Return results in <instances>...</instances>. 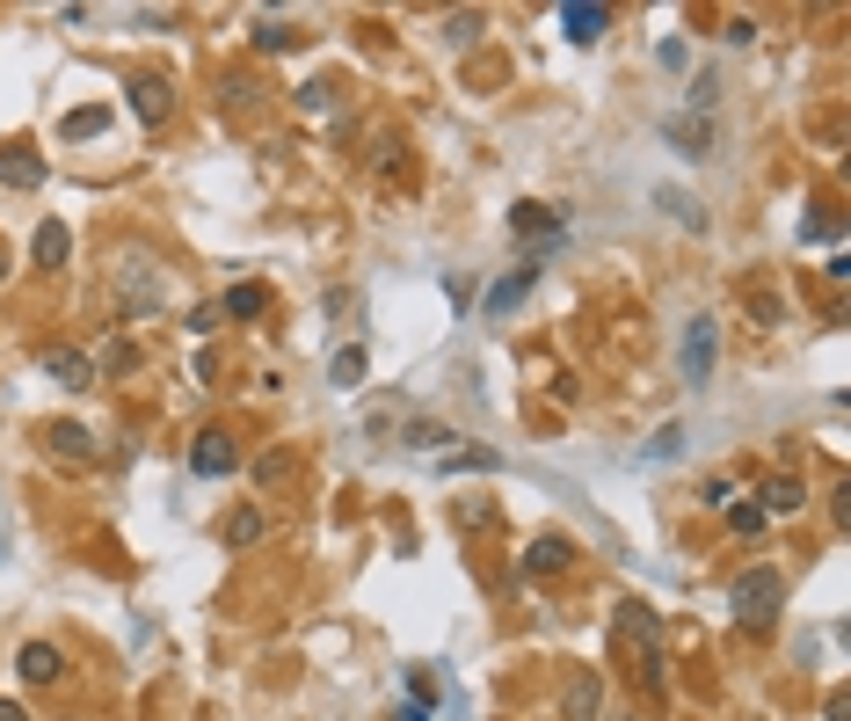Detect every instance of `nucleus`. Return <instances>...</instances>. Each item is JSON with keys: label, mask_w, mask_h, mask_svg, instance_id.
Returning <instances> with one entry per match:
<instances>
[{"label": "nucleus", "mask_w": 851, "mask_h": 721, "mask_svg": "<svg viewBox=\"0 0 851 721\" xmlns=\"http://www.w3.org/2000/svg\"><path fill=\"white\" fill-rule=\"evenodd\" d=\"M298 109H313V117H321V109H328V81H306V95H298Z\"/></svg>", "instance_id": "28"}, {"label": "nucleus", "mask_w": 851, "mask_h": 721, "mask_svg": "<svg viewBox=\"0 0 851 721\" xmlns=\"http://www.w3.org/2000/svg\"><path fill=\"white\" fill-rule=\"evenodd\" d=\"M532 278H539V263H524V270H509V278H495V284H487V300H481V314H487V321H503L509 306L532 292Z\"/></svg>", "instance_id": "10"}, {"label": "nucleus", "mask_w": 851, "mask_h": 721, "mask_svg": "<svg viewBox=\"0 0 851 721\" xmlns=\"http://www.w3.org/2000/svg\"><path fill=\"white\" fill-rule=\"evenodd\" d=\"M227 540H233V546H255V540H262V518H255V511H233Z\"/></svg>", "instance_id": "26"}, {"label": "nucleus", "mask_w": 851, "mask_h": 721, "mask_svg": "<svg viewBox=\"0 0 851 721\" xmlns=\"http://www.w3.org/2000/svg\"><path fill=\"white\" fill-rule=\"evenodd\" d=\"M400 721H430V700H408V707H400Z\"/></svg>", "instance_id": "30"}, {"label": "nucleus", "mask_w": 851, "mask_h": 721, "mask_svg": "<svg viewBox=\"0 0 851 721\" xmlns=\"http://www.w3.org/2000/svg\"><path fill=\"white\" fill-rule=\"evenodd\" d=\"M117 306L124 321H146L160 306V263H146V255H124L117 263Z\"/></svg>", "instance_id": "3"}, {"label": "nucleus", "mask_w": 851, "mask_h": 721, "mask_svg": "<svg viewBox=\"0 0 851 721\" xmlns=\"http://www.w3.org/2000/svg\"><path fill=\"white\" fill-rule=\"evenodd\" d=\"M0 182H8V190H36V182H44V154H30V146H0Z\"/></svg>", "instance_id": "12"}, {"label": "nucleus", "mask_w": 851, "mask_h": 721, "mask_svg": "<svg viewBox=\"0 0 851 721\" xmlns=\"http://www.w3.org/2000/svg\"><path fill=\"white\" fill-rule=\"evenodd\" d=\"M800 503H808V481L771 474V481H765V503H757V511H765V518H786V511H800Z\"/></svg>", "instance_id": "16"}, {"label": "nucleus", "mask_w": 851, "mask_h": 721, "mask_svg": "<svg viewBox=\"0 0 851 721\" xmlns=\"http://www.w3.org/2000/svg\"><path fill=\"white\" fill-rule=\"evenodd\" d=\"M452 518H459V525H481L487 503H481V495H466V503H452Z\"/></svg>", "instance_id": "29"}, {"label": "nucleus", "mask_w": 851, "mask_h": 721, "mask_svg": "<svg viewBox=\"0 0 851 721\" xmlns=\"http://www.w3.org/2000/svg\"><path fill=\"white\" fill-rule=\"evenodd\" d=\"M662 139L677 146V154H692V160H706V154H713V132H706L698 117H670V124H662Z\"/></svg>", "instance_id": "15"}, {"label": "nucleus", "mask_w": 851, "mask_h": 721, "mask_svg": "<svg viewBox=\"0 0 851 721\" xmlns=\"http://www.w3.org/2000/svg\"><path fill=\"white\" fill-rule=\"evenodd\" d=\"M444 36H452V44H459V52H466V44H473V36H481V15H473V8H466V15H452V22H444Z\"/></svg>", "instance_id": "27"}, {"label": "nucleus", "mask_w": 851, "mask_h": 721, "mask_svg": "<svg viewBox=\"0 0 851 721\" xmlns=\"http://www.w3.org/2000/svg\"><path fill=\"white\" fill-rule=\"evenodd\" d=\"M605 22H611V8H597V0H568V8H560V36H568V44H597Z\"/></svg>", "instance_id": "7"}, {"label": "nucleus", "mask_w": 851, "mask_h": 721, "mask_svg": "<svg viewBox=\"0 0 851 721\" xmlns=\"http://www.w3.org/2000/svg\"><path fill=\"white\" fill-rule=\"evenodd\" d=\"M66 248H73V233L59 227V219H44V227L30 233V255H36L44 270H59V263H66Z\"/></svg>", "instance_id": "17"}, {"label": "nucleus", "mask_w": 851, "mask_h": 721, "mask_svg": "<svg viewBox=\"0 0 851 721\" xmlns=\"http://www.w3.org/2000/svg\"><path fill=\"white\" fill-rule=\"evenodd\" d=\"M44 372H52L59 387H73V394L95 387V357H87V351H66V343H52V351H44Z\"/></svg>", "instance_id": "8"}, {"label": "nucleus", "mask_w": 851, "mask_h": 721, "mask_svg": "<svg viewBox=\"0 0 851 721\" xmlns=\"http://www.w3.org/2000/svg\"><path fill=\"white\" fill-rule=\"evenodd\" d=\"M713 351H721L713 314H692V321H684V387H706V379H713Z\"/></svg>", "instance_id": "5"}, {"label": "nucleus", "mask_w": 851, "mask_h": 721, "mask_svg": "<svg viewBox=\"0 0 851 721\" xmlns=\"http://www.w3.org/2000/svg\"><path fill=\"white\" fill-rule=\"evenodd\" d=\"M255 44H262V52H292V30H284L277 15H262L255 22Z\"/></svg>", "instance_id": "23"}, {"label": "nucleus", "mask_w": 851, "mask_h": 721, "mask_svg": "<svg viewBox=\"0 0 851 721\" xmlns=\"http://www.w3.org/2000/svg\"><path fill=\"white\" fill-rule=\"evenodd\" d=\"M509 233H524V241L539 248V255H554V248L568 241V211H546V205H509Z\"/></svg>", "instance_id": "4"}, {"label": "nucleus", "mask_w": 851, "mask_h": 721, "mask_svg": "<svg viewBox=\"0 0 851 721\" xmlns=\"http://www.w3.org/2000/svg\"><path fill=\"white\" fill-rule=\"evenodd\" d=\"M597 707H605L597 670H575V686H568V721H597Z\"/></svg>", "instance_id": "18"}, {"label": "nucleus", "mask_w": 851, "mask_h": 721, "mask_svg": "<svg viewBox=\"0 0 851 721\" xmlns=\"http://www.w3.org/2000/svg\"><path fill=\"white\" fill-rule=\"evenodd\" d=\"M611 634H619V656H633V670H641L648 700H662V692H670V649H662L655 613H648L641 598H626L619 619H611Z\"/></svg>", "instance_id": "1"}, {"label": "nucleus", "mask_w": 851, "mask_h": 721, "mask_svg": "<svg viewBox=\"0 0 851 721\" xmlns=\"http://www.w3.org/2000/svg\"><path fill=\"white\" fill-rule=\"evenodd\" d=\"M503 459L495 452H444V474H495Z\"/></svg>", "instance_id": "22"}, {"label": "nucleus", "mask_w": 851, "mask_h": 721, "mask_svg": "<svg viewBox=\"0 0 851 721\" xmlns=\"http://www.w3.org/2000/svg\"><path fill=\"white\" fill-rule=\"evenodd\" d=\"M233 467H241V452H233L227 430H197V438H190V474L219 481V474H233Z\"/></svg>", "instance_id": "6"}, {"label": "nucleus", "mask_w": 851, "mask_h": 721, "mask_svg": "<svg viewBox=\"0 0 851 721\" xmlns=\"http://www.w3.org/2000/svg\"><path fill=\"white\" fill-rule=\"evenodd\" d=\"M452 438V430H444V422H408V445H416V452H437V445Z\"/></svg>", "instance_id": "25"}, {"label": "nucleus", "mask_w": 851, "mask_h": 721, "mask_svg": "<svg viewBox=\"0 0 851 721\" xmlns=\"http://www.w3.org/2000/svg\"><path fill=\"white\" fill-rule=\"evenodd\" d=\"M262 306H270V292H262V284H233V292H227V314H233V321H255Z\"/></svg>", "instance_id": "19"}, {"label": "nucleus", "mask_w": 851, "mask_h": 721, "mask_svg": "<svg viewBox=\"0 0 851 721\" xmlns=\"http://www.w3.org/2000/svg\"><path fill=\"white\" fill-rule=\"evenodd\" d=\"M15 670L30 678V686H59V678H66V656H59L52 641H30V649L15 656Z\"/></svg>", "instance_id": "14"}, {"label": "nucleus", "mask_w": 851, "mask_h": 721, "mask_svg": "<svg viewBox=\"0 0 851 721\" xmlns=\"http://www.w3.org/2000/svg\"><path fill=\"white\" fill-rule=\"evenodd\" d=\"M779 605H786V576H779V568H743V576H735V591H728L735 627H771V619H779Z\"/></svg>", "instance_id": "2"}, {"label": "nucleus", "mask_w": 851, "mask_h": 721, "mask_svg": "<svg viewBox=\"0 0 851 721\" xmlns=\"http://www.w3.org/2000/svg\"><path fill=\"white\" fill-rule=\"evenodd\" d=\"M328 379H335V387H365V351H357V343H349V351H335Z\"/></svg>", "instance_id": "20"}, {"label": "nucleus", "mask_w": 851, "mask_h": 721, "mask_svg": "<svg viewBox=\"0 0 851 721\" xmlns=\"http://www.w3.org/2000/svg\"><path fill=\"white\" fill-rule=\"evenodd\" d=\"M0 721H30V714H22V707H15V700H0Z\"/></svg>", "instance_id": "31"}, {"label": "nucleus", "mask_w": 851, "mask_h": 721, "mask_svg": "<svg viewBox=\"0 0 851 721\" xmlns=\"http://www.w3.org/2000/svg\"><path fill=\"white\" fill-rule=\"evenodd\" d=\"M44 452H52L59 467H87V459H95V438H87L81 422H52V430H44Z\"/></svg>", "instance_id": "9"}, {"label": "nucleus", "mask_w": 851, "mask_h": 721, "mask_svg": "<svg viewBox=\"0 0 851 721\" xmlns=\"http://www.w3.org/2000/svg\"><path fill=\"white\" fill-rule=\"evenodd\" d=\"M568 562H575V540H560V532H546V540L524 546V576H560Z\"/></svg>", "instance_id": "11"}, {"label": "nucleus", "mask_w": 851, "mask_h": 721, "mask_svg": "<svg viewBox=\"0 0 851 721\" xmlns=\"http://www.w3.org/2000/svg\"><path fill=\"white\" fill-rule=\"evenodd\" d=\"M59 132H66V139H95V132H109V109H95V103H87V109H73V117L59 124Z\"/></svg>", "instance_id": "21"}, {"label": "nucleus", "mask_w": 851, "mask_h": 721, "mask_svg": "<svg viewBox=\"0 0 851 721\" xmlns=\"http://www.w3.org/2000/svg\"><path fill=\"white\" fill-rule=\"evenodd\" d=\"M728 525L743 532V540H757V532H765V511H757V503H728Z\"/></svg>", "instance_id": "24"}, {"label": "nucleus", "mask_w": 851, "mask_h": 721, "mask_svg": "<svg viewBox=\"0 0 851 721\" xmlns=\"http://www.w3.org/2000/svg\"><path fill=\"white\" fill-rule=\"evenodd\" d=\"M132 109H139V124H168V109H175L168 81H160V73H139V81H132Z\"/></svg>", "instance_id": "13"}]
</instances>
